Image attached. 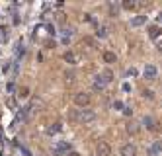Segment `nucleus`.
I'll use <instances>...</instances> for the list:
<instances>
[{
  "label": "nucleus",
  "mask_w": 162,
  "mask_h": 156,
  "mask_svg": "<svg viewBox=\"0 0 162 156\" xmlns=\"http://www.w3.org/2000/svg\"><path fill=\"white\" fill-rule=\"evenodd\" d=\"M121 156H137V148H135L133 144H125V146L121 148Z\"/></svg>",
  "instance_id": "1"
},
{
  "label": "nucleus",
  "mask_w": 162,
  "mask_h": 156,
  "mask_svg": "<svg viewBox=\"0 0 162 156\" xmlns=\"http://www.w3.org/2000/svg\"><path fill=\"white\" fill-rule=\"evenodd\" d=\"M74 101H76V105H86V104L90 101V96H88V94H76Z\"/></svg>",
  "instance_id": "2"
},
{
  "label": "nucleus",
  "mask_w": 162,
  "mask_h": 156,
  "mask_svg": "<svg viewBox=\"0 0 162 156\" xmlns=\"http://www.w3.org/2000/svg\"><path fill=\"white\" fill-rule=\"evenodd\" d=\"M98 154L100 156H107V154H110V146H107V143H104V141L98 143Z\"/></svg>",
  "instance_id": "3"
},
{
  "label": "nucleus",
  "mask_w": 162,
  "mask_h": 156,
  "mask_svg": "<svg viewBox=\"0 0 162 156\" xmlns=\"http://www.w3.org/2000/svg\"><path fill=\"white\" fill-rule=\"evenodd\" d=\"M162 152V141H156L152 144V148H150V156H156V154H160Z\"/></svg>",
  "instance_id": "4"
},
{
  "label": "nucleus",
  "mask_w": 162,
  "mask_h": 156,
  "mask_svg": "<svg viewBox=\"0 0 162 156\" xmlns=\"http://www.w3.org/2000/svg\"><path fill=\"white\" fill-rule=\"evenodd\" d=\"M145 76H147L148 80H152V78L156 76V68L152 67V64H148V67H147V68H145Z\"/></svg>",
  "instance_id": "5"
},
{
  "label": "nucleus",
  "mask_w": 162,
  "mask_h": 156,
  "mask_svg": "<svg viewBox=\"0 0 162 156\" xmlns=\"http://www.w3.org/2000/svg\"><path fill=\"white\" fill-rule=\"evenodd\" d=\"M94 119V113H92V111H82V113H80V121H92Z\"/></svg>",
  "instance_id": "6"
},
{
  "label": "nucleus",
  "mask_w": 162,
  "mask_h": 156,
  "mask_svg": "<svg viewBox=\"0 0 162 156\" xmlns=\"http://www.w3.org/2000/svg\"><path fill=\"white\" fill-rule=\"evenodd\" d=\"M127 131L131 133V135H137V133H139V125H137V123H129V125H127Z\"/></svg>",
  "instance_id": "7"
},
{
  "label": "nucleus",
  "mask_w": 162,
  "mask_h": 156,
  "mask_svg": "<svg viewBox=\"0 0 162 156\" xmlns=\"http://www.w3.org/2000/svg\"><path fill=\"white\" fill-rule=\"evenodd\" d=\"M94 88L96 90H102V88H104V78H98V80H96V82H94Z\"/></svg>",
  "instance_id": "8"
},
{
  "label": "nucleus",
  "mask_w": 162,
  "mask_h": 156,
  "mask_svg": "<svg viewBox=\"0 0 162 156\" xmlns=\"http://www.w3.org/2000/svg\"><path fill=\"white\" fill-rule=\"evenodd\" d=\"M104 80H106V82L113 80V72H111V70H104Z\"/></svg>",
  "instance_id": "9"
},
{
  "label": "nucleus",
  "mask_w": 162,
  "mask_h": 156,
  "mask_svg": "<svg viewBox=\"0 0 162 156\" xmlns=\"http://www.w3.org/2000/svg\"><path fill=\"white\" fill-rule=\"evenodd\" d=\"M141 24H145V16H139V18L133 20V25H141Z\"/></svg>",
  "instance_id": "10"
},
{
  "label": "nucleus",
  "mask_w": 162,
  "mask_h": 156,
  "mask_svg": "<svg viewBox=\"0 0 162 156\" xmlns=\"http://www.w3.org/2000/svg\"><path fill=\"white\" fill-rule=\"evenodd\" d=\"M104 59H106L107 63H113V61H115V55H113V53H106V55H104Z\"/></svg>",
  "instance_id": "11"
},
{
  "label": "nucleus",
  "mask_w": 162,
  "mask_h": 156,
  "mask_svg": "<svg viewBox=\"0 0 162 156\" xmlns=\"http://www.w3.org/2000/svg\"><path fill=\"white\" fill-rule=\"evenodd\" d=\"M145 123H147V127H148V129H154V121H152V117H145Z\"/></svg>",
  "instance_id": "12"
},
{
  "label": "nucleus",
  "mask_w": 162,
  "mask_h": 156,
  "mask_svg": "<svg viewBox=\"0 0 162 156\" xmlns=\"http://www.w3.org/2000/svg\"><path fill=\"white\" fill-rule=\"evenodd\" d=\"M158 33H160V29H158V28H154V25H152V28H150V37L154 39V37H158Z\"/></svg>",
  "instance_id": "13"
},
{
  "label": "nucleus",
  "mask_w": 162,
  "mask_h": 156,
  "mask_svg": "<svg viewBox=\"0 0 162 156\" xmlns=\"http://www.w3.org/2000/svg\"><path fill=\"white\" fill-rule=\"evenodd\" d=\"M64 59H67V61H71V63H72V61H74V57H72V55H71V53H67V55H64Z\"/></svg>",
  "instance_id": "14"
}]
</instances>
